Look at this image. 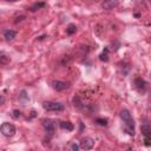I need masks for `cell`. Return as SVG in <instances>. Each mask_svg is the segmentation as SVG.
Listing matches in <instances>:
<instances>
[{"label":"cell","mask_w":151,"mask_h":151,"mask_svg":"<svg viewBox=\"0 0 151 151\" xmlns=\"http://www.w3.org/2000/svg\"><path fill=\"white\" fill-rule=\"evenodd\" d=\"M121 117H122L123 122L125 123V130L127 131V134L134 136L135 135V121H134V118H132L131 113L127 110H122Z\"/></svg>","instance_id":"6da1fadb"},{"label":"cell","mask_w":151,"mask_h":151,"mask_svg":"<svg viewBox=\"0 0 151 151\" xmlns=\"http://www.w3.org/2000/svg\"><path fill=\"white\" fill-rule=\"evenodd\" d=\"M0 131H1V134L6 137H12L15 135L17 132V129L13 124L11 123H3L1 126H0Z\"/></svg>","instance_id":"7a4b0ae2"},{"label":"cell","mask_w":151,"mask_h":151,"mask_svg":"<svg viewBox=\"0 0 151 151\" xmlns=\"http://www.w3.org/2000/svg\"><path fill=\"white\" fill-rule=\"evenodd\" d=\"M43 107L46 110V111H63L65 107L62 103H57V102H44L43 103Z\"/></svg>","instance_id":"3957f363"},{"label":"cell","mask_w":151,"mask_h":151,"mask_svg":"<svg viewBox=\"0 0 151 151\" xmlns=\"http://www.w3.org/2000/svg\"><path fill=\"white\" fill-rule=\"evenodd\" d=\"M93 145H94V141H93L92 138H90V137L83 138V139L80 141V144H79V146H80L83 150H91V149L93 148Z\"/></svg>","instance_id":"277c9868"},{"label":"cell","mask_w":151,"mask_h":151,"mask_svg":"<svg viewBox=\"0 0 151 151\" xmlns=\"http://www.w3.org/2000/svg\"><path fill=\"white\" fill-rule=\"evenodd\" d=\"M43 126H44L45 131L48 132L50 135H52L53 132H54V122L52 119H45L43 122Z\"/></svg>","instance_id":"5b68a950"},{"label":"cell","mask_w":151,"mask_h":151,"mask_svg":"<svg viewBox=\"0 0 151 151\" xmlns=\"http://www.w3.org/2000/svg\"><path fill=\"white\" fill-rule=\"evenodd\" d=\"M52 87L55 91H64L69 87V84L65 83V82H62V80H55V82L52 83Z\"/></svg>","instance_id":"8992f818"},{"label":"cell","mask_w":151,"mask_h":151,"mask_svg":"<svg viewBox=\"0 0 151 151\" xmlns=\"http://www.w3.org/2000/svg\"><path fill=\"white\" fill-rule=\"evenodd\" d=\"M135 85H136V89L138 90V91H142V92H144L145 90H146V82L143 79V78H136L135 79Z\"/></svg>","instance_id":"52a82bcc"},{"label":"cell","mask_w":151,"mask_h":151,"mask_svg":"<svg viewBox=\"0 0 151 151\" xmlns=\"http://www.w3.org/2000/svg\"><path fill=\"white\" fill-rule=\"evenodd\" d=\"M118 1H116V0H110V1H105V3H103L102 4V7L104 8V10H113L115 7H117L118 6Z\"/></svg>","instance_id":"ba28073f"},{"label":"cell","mask_w":151,"mask_h":151,"mask_svg":"<svg viewBox=\"0 0 151 151\" xmlns=\"http://www.w3.org/2000/svg\"><path fill=\"white\" fill-rule=\"evenodd\" d=\"M8 63H10V57L4 51H0V65H6Z\"/></svg>","instance_id":"9c48e42d"},{"label":"cell","mask_w":151,"mask_h":151,"mask_svg":"<svg viewBox=\"0 0 151 151\" xmlns=\"http://www.w3.org/2000/svg\"><path fill=\"white\" fill-rule=\"evenodd\" d=\"M141 131H142V134L144 135V137H150V135H151V127H150V125L148 123L142 125Z\"/></svg>","instance_id":"30bf717a"},{"label":"cell","mask_w":151,"mask_h":151,"mask_svg":"<svg viewBox=\"0 0 151 151\" xmlns=\"http://www.w3.org/2000/svg\"><path fill=\"white\" fill-rule=\"evenodd\" d=\"M4 35L6 38V40H13L15 38V32L13 30H7V31H5Z\"/></svg>","instance_id":"8fae6325"},{"label":"cell","mask_w":151,"mask_h":151,"mask_svg":"<svg viewBox=\"0 0 151 151\" xmlns=\"http://www.w3.org/2000/svg\"><path fill=\"white\" fill-rule=\"evenodd\" d=\"M60 127L64 129V130H67V131H72V130L74 129L73 124L70 123V122H62V123H60Z\"/></svg>","instance_id":"7c38bea8"},{"label":"cell","mask_w":151,"mask_h":151,"mask_svg":"<svg viewBox=\"0 0 151 151\" xmlns=\"http://www.w3.org/2000/svg\"><path fill=\"white\" fill-rule=\"evenodd\" d=\"M45 3H35V4H33L31 7H30V11L31 12H35V11H38L39 8H42V7H45Z\"/></svg>","instance_id":"4fadbf2b"},{"label":"cell","mask_w":151,"mask_h":151,"mask_svg":"<svg viewBox=\"0 0 151 151\" xmlns=\"http://www.w3.org/2000/svg\"><path fill=\"white\" fill-rule=\"evenodd\" d=\"M76 31H77V27H76L74 24H70V25L67 26V28H66V33H67L69 35H72L73 33H76Z\"/></svg>","instance_id":"5bb4252c"},{"label":"cell","mask_w":151,"mask_h":151,"mask_svg":"<svg viewBox=\"0 0 151 151\" xmlns=\"http://www.w3.org/2000/svg\"><path fill=\"white\" fill-rule=\"evenodd\" d=\"M89 51H90L89 46H80V47L78 48V52H80L79 54H80L82 57H85V55L89 53Z\"/></svg>","instance_id":"9a60e30c"},{"label":"cell","mask_w":151,"mask_h":151,"mask_svg":"<svg viewBox=\"0 0 151 151\" xmlns=\"http://www.w3.org/2000/svg\"><path fill=\"white\" fill-rule=\"evenodd\" d=\"M107 52H109V50H107V48H105V51H104V52L99 55V58H100V60H102V62H107V60H109Z\"/></svg>","instance_id":"2e32d148"},{"label":"cell","mask_w":151,"mask_h":151,"mask_svg":"<svg viewBox=\"0 0 151 151\" xmlns=\"http://www.w3.org/2000/svg\"><path fill=\"white\" fill-rule=\"evenodd\" d=\"M96 123H97L98 125L106 126V125H107V119H105V118H97V119H96Z\"/></svg>","instance_id":"e0dca14e"},{"label":"cell","mask_w":151,"mask_h":151,"mask_svg":"<svg viewBox=\"0 0 151 151\" xmlns=\"http://www.w3.org/2000/svg\"><path fill=\"white\" fill-rule=\"evenodd\" d=\"M19 98H20L21 100H28V96H27V93H26V91L25 90H23L21 92H20V96H19Z\"/></svg>","instance_id":"ac0fdd59"},{"label":"cell","mask_w":151,"mask_h":151,"mask_svg":"<svg viewBox=\"0 0 151 151\" xmlns=\"http://www.w3.org/2000/svg\"><path fill=\"white\" fill-rule=\"evenodd\" d=\"M20 116H21V112H20V111H18V110H14V111H13V117H14V118H19Z\"/></svg>","instance_id":"d6986e66"},{"label":"cell","mask_w":151,"mask_h":151,"mask_svg":"<svg viewBox=\"0 0 151 151\" xmlns=\"http://www.w3.org/2000/svg\"><path fill=\"white\" fill-rule=\"evenodd\" d=\"M144 143H145V145H146V146H150V145H151L150 137H145V138H144Z\"/></svg>","instance_id":"ffe728a7"},{"label":"cell","mask_w":151,"mask_h":151,"mask_svg":"<svg viewBox=\"0 0 151 151\" xmlns=\"http://www.w3.org/2000/svg\"><path fill=\"white\" fill-rule=\"evenodd\" d=\"M72 151H79V145L72 144Z\"/></svg>","instance_id":"44dd1931"},{"label":"cell","mask_w":151,"mask_h":151,"mask_svg":"<svg viewBox=\"0 0 151 151\" xmlns=\"http://www.w3.org/2000/svg\"><path fill=\"white\" fill-rule=\"evenodd\" d=\"M5 103V97L4 96H0V105H3Z\"/></svg>","instance_id":"7402d4cb"},{"label":"cell","mask_w":151,"mask_h":151,"mask_svg":"<svg viewBox=\"0 0 151 151\" xmlns=\"http://www.w3.org/2000/svg\"><path fill=\"white\" fill-rule=\"evenodd\" d=\"M127 151H132V150H131V149H129V150H127Z\"/></svg>","instance_id":"603a6c76"}]
</instances>
